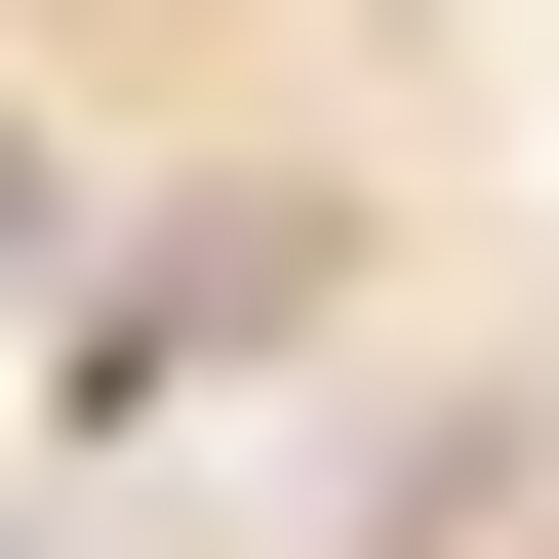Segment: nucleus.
Wrapping results in <instances>:
<instances>
[{
  "mask_svg": "<svg viewBox=\"0 0 559 559\" xmlns=\"http://www.w3.org/2000/svg\"><path fill=\"white\" fill-rule=\"evenodd\" d=\"M280 320H320V240H280V200H200V240H160V280H120L81 360H120V400H160V360H280Z\"/></svg>",
  "mask_w": 559,
  "mask_h": 559,
  "instance_id": "f257e3e1",
  "label": "nucleus"
},
{
  "mask_svg": "<svg viewBox=\"0 0 559 559\" xmlns=\"http://www.w3.org/2000/svg\"><path fill=\"white\" fill-rule=\"evenodd\" d=\"M0 280H40V120H0Z\"/></svg>",
  "mask_w": 559,
  "mask_h": 559,
  "instance_id": "f03ea898",
  "label": "nucleus"
}]
</instances>
